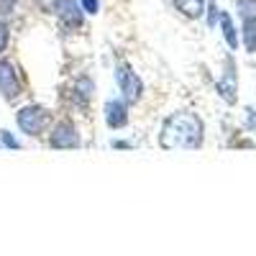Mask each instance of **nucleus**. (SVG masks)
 <instances>
[{
	"label": "nucleus",
	"instance_id": "obj_14",
	"mask_svg": "<svg viewBox=\"0 0 256 256\" xmlns=\"http://www.w3.org/2000/svg\"><path fill=\"white\" fill-rule=\"evenodd\" d=\"M8 44H10V26L6 18H0V54L8 49Z\"/></svg>",
	"mask_w": 256,
	"mask_h": 256
},
{
	"label": "nucleus",
	"instance_id": "obj_3",
	"mask_svg": "<svg viewBox=\"0 0 256 256\" xmlns=\"http://www.w3.org/2000/svg\"><path fill=\"white\" fill-rule=\"evenodd\" d=\"M116 82H118V90H120V98L126 105H136L144 98V82L128 62L116 64Z\"/></svg>",
	"mask_w": 256,
	"mask_h": 256
},
{
	"label": "nucleus",
	"instance_id": "obj_1",
	"mask_svg": "<svg viewBox=\"0 0 256 256\" xmlns=\"http://www.w3.org/2000/svg\"><path fill=\"white\" fill-rule=\"evenodd\" d=\"M202 138H205V123L192 110L172 113L162 123V131H159L162 148H184V152H192V148L202 146Z\"/></svg>",
	"mask_w": 256,
	"mask_h": 256
},
{
	"label": "nucleus",
	"instance_id": "obj_16",
	"mask_svg": "<svg viewBox=\"0 0 256 256\" xmlns=\"http://www.w3.org/2000/svg\"><path fill=\"white\" fill-rule=\"evenodd\" d=\"M236 6H238L241 18H246V16H256V0H236Z\"/></svg>",
	"mask_w": 256,
	"mask_h": 256
},
{
	"label": "nucleus",
	"instance_id": "obj_17",
	"mask_svg": "<svg viewBox=\"0 0 256 256\" xmlns=\"http://www.w3.org/2000/svg\"><path fill=\"white\" fill-rule=\"evenodd\" d=\"M82 13H88V16H98L100 13V0H77Z\"/></svg>",
	"mask_w": 256,
	"mask_h": 256
},
{
	"label": "nucleus",
	"instance_id": "obj_7",
	"mask_svg": "<svg viewBox=\"0 0 256 256\" xmlns=\"http://www.w3.org/2000/svg\"><path fill=\"white\" fill-rule=\"evenodd\" d=\"M56 18H59V26L64 31H80L84 24V13H82L77 0H62L56 8Z\"/></svg>",
	"mask_w": 256,
	"mask_h": 256
},
{
	"label": "nucleus",
	"instance_id": "obj_4",
	"mask_svg": "<svg viewBox=\"0 0 256 256\" xmlns=\"http://www.w3.org/2000/svg\"><path fill=\"white\" fill-rule=\"evenodd\" d=\"M49 146L59 148V152H70V148H80V131L70 118H62L54 123L49 131Z\"/></svg>",
	"mask_w": 256,
	"mask_h": 256
},
{
	"label": "nucleus",
	"instance_id": "obj_12",
	"mask_svg": "<svg viewBox=\"0 0 256 256\" xmlns=\"http://www.w3.org/2000/svg\"><path fill=\"white\" fill-rule=\"evenodd\" d=\"M241 41L246 52L256 54V16H246L244 24H241Z\"/></svg>",
	"mask_w": 256,
	"mask_h": 256
},
{
	"label": "nucleus",
	"instance_id": "obj_10",
	"mask_svg": "<svg viewBox=\"0 0 256 256\" xmlns=\"http://www.w3.org/2000/svg\"><path fill=\"white\" fill-rule=\"evenodd\" d=\"M218 26H220V31H223V38H226L228 49H238V44H241V36H238V31H236V24H233V18H230L226 10H220Z\"/></svg>",
	"mask_w": 256,
	"mask_h": 256
},
{
	"label": "nucleus",
	"instance_id": "obj_13",
	"mask_svg": "<svg viewBox=\"0 0 256 256\" xmlns=\"http://www.w3.org/2000/svg\"><path fill=\"white\" fill-rule=\"evenodd\" d=\"M202 16H208V26H210V28H216V26H218L220 8H218V3H216V0H210V3L205 6V13H202Z\"/></svg>",
	"mask_w": 256,
	"mask_h": 256
},
{
	"label": "nucleus",
	"instance_id": "obj_21",
	"mask_svg": "<svg viewBox=\"0 0 256 256\" xmlns=\"http://www.w3.org/2000/svg\"><path fill=\"white\" fill-rule=\"evenodd\" d=\"M113 148L123 152V148H134V144H131V141H113Z\"/></svg>",
	"mask_w": 256,
	"mask_h": 256
},
{
	"label": "nucleus",
	"instance_id": "obj_11",
	"mask_svg": "<svg viewBox=\"0 0 256 256\" xmlns=\"http://www.w3.org/2000/svg\"><path fill=\"white\" fill-rule=\"evenodd\" d=\"M172 6L190 20H195V18H202L205 13V6H208V0H172Z\"/></svg>",
	"mask_w": 256,
	"mask_h": 256
},
{
	"label": "nucleus",
	"instance_id": "obj_8",
	"mask_svg": "<svg viewBox=\"0 0 256 256\" xmlns=\"http://www.w3.org/2000/svg\"><path fill=\"white\" fill-rule=\"evenodd\" d=\"M102 116H105L108 128L118 131V128L128 126V105L123 102V98H108L105 100V108H102Z\"/></svg>",
	"mask_w": 256,
	"mask_h": 256
},
{
	"label": "nucleus",
	"instance_id": "obj_2",
	"mask_svg": "<svg viewBox=\"0 0 256 256\" xmlns=\"http://www.w3.org/2000/svg\"><path fill=\"white\" fill-rule=\"evenodd\" d=\"M49 118H52L49 110L44 108V105H36V102L24 105V108H18V113H16L18 128H20V131H24L26 136H34V138H38L41 134L46 131Z\"/></svg>",
	"mask_w": 256,
	"mask_h": 256
},
{
	"label": "nucleus",
	"instance_id": "obj_9",
	"mask_svg": "<svg viewBox=\"0 0 256 256\" xmlns=\"http://www.w3.org/2000/svg\"><path fill=\"white\" fill-rule=\"evenodd\" d=\"M92 95H95V82L90 77H77L74 88H72V100L77 108H88Z\"/></svg>",
	"mask_w": 256,
	"mask_h": 256
},
{
	"label": "nucleus",
	"instance_id": "obj_15",
	"mask_svg": "<svg viewBox=\"0 0 256 256\" xmlns=\"http://www.w3.org/2000/svg\"><path fill=\"white\" fill-rule=\"evenodd\" d=\"M0 146L10 148V152H18V148H20V141H18L10 131H0Z\"/></svg>",
	"mask_w": 256,
	"mask_h": 256
},
{
	"label": "nucleus",
	"instance_id": "obj_20",
	"mask_svg": "<svg viewBox=\"0 0 256 256\" xmlns=\"http://www.w3.org/2000/svg\"><path fill=\"white\" fill-rule=\"evenodd\" d=\"M246 126L248 128H256V110L254 108H246Z\"/></svg>",
	"mask_w": 256,
	"mask_h": 256
},
{
	"label": "nucleus",
	"instance_id": "obj_5",
	"mask_svg": "<svg viewBox=\"0 0 256 256\" xmlns=\"http://www.w3.org/2000/svg\"><path fill=\"white\" fill-rule=\"evenodd\" d=\"M20 92H24V82H20L18 67L10 59H0V95L13 102Z\"/></svg>",
	"mask_w": 256,
	"mask_h": 256
},
{
	"label": "nucleus",
	"instance_id": "obj_18",
	"mask_svg": "<svg viewBox=\"0 0 256 256\" xmlns=\"http://www.w3.org/2000/svg\"><path fill=\"white\" fill-rule=\"evenodd\" d=\"M16 6H18V0H0V18H10L16 13Z\"/></svg>",
	"mask_w": 256,
	"mask_h": 256
},
{
	"label": "nucleus",
	"instance_id": "obj_6",
	"mask_svg": "<svg viewBox=\"0 0 256 256\" xmlns=\"http://www.w3.org/2000/svg\"><path fill=\"white\" fill-rule=\"evenodd\" d=\"M216 90H218V95H220L228 105L236 102V92H238V74H236V62H233L230 56L226 59V70H223L220 80L216 82Z\"/></svg>",
	"mask_w": 256,
	"mask_h": 256
},
{
	"label": "nucleus",
	"instance_id": "obj_19",
	"mask_svg": "<svg viewBox=\"0 0 256 256\" xmlns=\"http://www.w3.org/2000/svg\"><path fill=\"white\" fill-rule=\"evenodd\" d=\"M59 3H62V0H36V8L41 13H56Z\"/></svg>",
	"mask_w": 256,
	"mask_h": 256
}]
</instances>
